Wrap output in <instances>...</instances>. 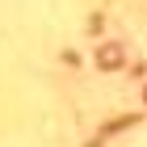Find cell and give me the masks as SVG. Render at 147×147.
I'll list each match as a JSON object with an SVG mask.
<instances>
[{"label":"cell","mask_w":147,"mask_h":147,"mask_svg":"<svg viewBox=\"0 0 147 147\" xmlns=\"http://www.w3.org/2000/svg\"><path fill=\"white\" fill-rule=\"evenodd\" d=\"M97 63H101V67H118V63H122V51H118V46H101V51H97Z\"/></svg>","instance_id":"cell-1"}]
</instances>
